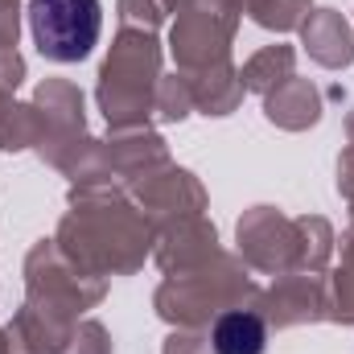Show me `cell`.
<instances>
[{"instance_id":"1","label":"cell","mask_w":354,"mask_h":354,"mask_svg":"<svg viewBox=\"0 0 354 354\" xmlns=\"http://www.w3.org/2000/svg\"><path fill=\"white\" fill-rule=\"evenodd\" d=\"M29 29L41 58L79 62L99 41L103 4L99 0H29Z\"/></svg>"},{"instance_id":"2","label":"cell","mask_w":354,"mask_h":354,"mask_svg":"<svg viewBox=\"0 0 354 354\" xmlns=\"http://www.w3.org/2000/svg\"><path fill=\"white\" fill-rule=\"evenodd\" d=\"M214 354H264L268 330L256 313H223L214 322Z\"/></svg>"}]
</instances>
